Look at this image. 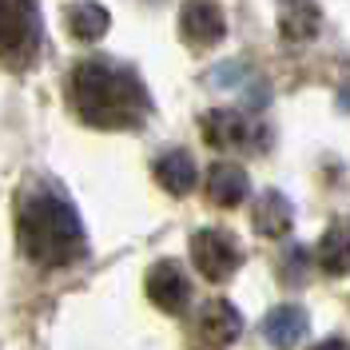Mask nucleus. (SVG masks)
<instances>
[{"instance_id": "1", "label": "nucleus", "mask_w": 350, "mask_h": 350, "mask_svg": "<svg viewBox=\"0 0 350 350\" xmlns=\"http://www.w3.org/2000/svg\"><path fill=\"white\" fill-rule=\"evenodd\" d=\"M68 108L92 128L120 131L144 124L152 104H148L144 80L131 68L92 56L68 72Z\"/></svg>"}, {"instance_id": "2", "label": "nucleus", "mask_w": 350, "mask_h": 350, "mask_svg": "<svg viewBox=\"0 0 350 350\" xmlns=\"http://www.w3.org/2000/svg\"><path fill=\"white\" fill-rule=\"evenodd\" d=\"M16 239H21L24 259L44 267V271H56V267L76 262L88 247L76 207L60 191H52V187H36V191H28L21 199Z\"/></svg>"}, {"instance_id": "3", "label": "nucleus", "mask_w": 350, "mask_h": 350, "mask_svg": "<svg viewBox=\"0 0 350 350\" xmlns=\"http://www.w3.org/2000/svg\"><path fill=\"white\" fill-rule=\"evenodd\" d=\"M40 40L32 0H0V60H28Z\"/></svg>"}, {"instance_id": "4", "label": "nucleus", "mask_w": 350, "mask_h": 350, "mask_svg": "<svg viewBox=\"0 0 350 350\" xmlns=\"http://www.w3.org/2000/svg\"><path fill=\"white\" fill-rule=\"evenodd\" d=\"M191 259H196V267H199L203 279L223 283V279L235 275V267L243 262V251H239V243L231 239L227 231L207 227V231H196V239H191Z\"/></svg>"}, {"instance_id": "5", "label": "nucleus", "mask_w": 350, "mask_h": 350, "mask_svg": "<svg viewBox=\"0 0 350 350\" xmlns=\"http://www.w3.org/2000/svg\"><path fill=\"white\" fill-rule=\"evenodd\" d=\"M199 131H203V144H211L215 152H239V148H255L262 139V131L247 116H239V111H231V108L207 111L199 120Z\"/></svg>"}, {"instance_id": "6", "label": "nucleus", "mask_w": 350, "mask_h": 350, "mask_svg": "<svg viewBox=\"0 0 350 350\" xmlns=\"http://www.w3.org/2000/svg\"><path fill=\"white\" fill-rule=\"evenodd\" d=\"M179 36L191 48H215L227 36V12L215 0H187L179 8Z\"/></svg>"}, {"instance_id": "7", "label": "nucleus", "mask_w": 350, "mask_h": 350, "mask_svg": "<svg viewBox=\"0 0 350 350\" xmlns=\"http://www.w3.org/2000/svg\"><path fill=\"white\" fill-rule=\"evenodd\" d=\"M239 310L227 303V299H211V303L199 306V319H196V334L207 350H227L235 338H239Z\"/></svg>"}, {"instance_id": "8", "label": "nucleus", "mask_w": 350, "mask_h": 350, "mask_svg": "<svg viewBox=\"0 0 350 350\" xmlns=\"http://www.w3.org/2000/svg\"><path fill=\"white\" fill-rule=\"evenodd\" d=\"M148 299L167 314H179L183 306L191 303V283L183 279V271L175 262H155L148 271Z\"/></svg>"}, {"instance_id": "9", "label": "nucleus", "mask_w": 350, "mask_h": 350, "mask_svg": "<svg viewBox=\"0 0 350 350\" xmlns=\"http://www.w3.org/2000/svg\"><path fill=\"white\" fill-rule=\"evenodd\" d=\"M279 32L286 44H306L323 32V8L314 0H279Z\"/></svg>"}, {"instance_id": "10", "label": "nucleus", "mask_w": 350, "mask_h": 350, "mask_svg": "<svg viewBox=\"0 0 350 350\" xmlns=\"http://www.w3.org/2000/svg\"><path fill=\"white\" fill-rule=\"evenodd\" d=\"M306 327H310V319H306V310L303 306H275L267 319H262V338L271 342V347H279V350H291V347H299L306 338Z\"/></svg>"}, {"instance_id": "11", "label": "nucleus", "mask_w": 350, "mask_h": 350, "mask_svg": "<svg viewBox=\"0 0 350 350\" xmlns=\"http://www.w3.org/2000/svg\"><path fill=\"white\" fill-rule=\"evenodd\" d=\"M155 183L163 187V191H172V196H187L191 187L199 183L196 175V159L183 152V148H172V152H163L155 159Z\"/></svg>"}, {"instance_id": "12", "label": "nucleus", "mask_w": 350, "mask_h": 350, "mask_svg": "<svg viewBox=\"0 0 350 350\" xmlns=\"http://www.w3.org/2000/svg\"><path fill=\"white\" fill-rule=\"evenodd\" d=\"M207 199L215 203V207H239L247 191H251V183H247V172L235 167V163H215L211 172H207Z\"/></svg>"}, {"instance_id": "13", "label": "nucleus", "mask_w": 350, "mask_h": 350, "mask_svg": "<svg viewBox=\"0 0 350 350\" xmlns=\"http://www.w3.org/2000/svg\"><path fill=\"white\" fill-rule=\"evenodd\" d=\"M295 227V207L283 191H267V196L255 203V231L267 235V239H283L286 231Z\"/></svg>"}, {"instance_id": "14", "label": "nucleus", "mask_w": 350, "mask_h": 350, "mask_svg": "<svg viewBox=\"0 0 350 350\" xmlns=\"http://www.w3.org/2000/svg\"><path fill=\"white\" fill-rule=\"evenodd\" d=\"M319 267L327 275H347L350 271V215L330 223V231L319 243Z\"/></svg>"}, {"instance_id": "15", "label": "nucleus", "mask_w": 350, "mask_h": 350, "mask_svg": "<svg viewBox=\"0 0 350 350\" xmlns=\"http://www.w3.org/2000/svg\"><path fill=\"white\" fill-rule=\"evenodd\" d=\"M108 8L104 4H96V0H76V4H68V32L76 36V40H100L104 32H108Z\"/></svg>"}, {"instance_id": "16", "label": "nucleus", "mask_w": 350, "mask_h": 350, "mask_svg": "<svg viewBox=\"0 0 350 350\" xmlns=\"http://www.w3.org/2000/svg\"><path fill=\"white\" fill-rule=\"evenodd\" d=\"M310 350H350L347 338H327V342H319V347H310Z\"/></svg>"}]
</instances>
